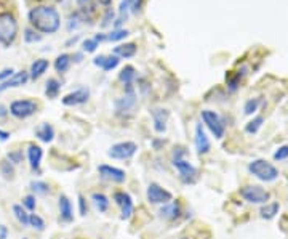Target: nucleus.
Returning <instances> with one entry per match:
<instances>
[{"label":"nucleus","instance_id":"nucleus-44","mask_svg":"<svg viewBox=\"0 0 288 239\" xmlns=\"http://www.w3.org/2000/svg\"><path fill=\"white\" fill-rule=\"evenodd\" d=\"M14 74V69L13 68H5L0 71V84L5 82V81H8V79Z\"/></svg>","mask_w":288,"mask_h":239},{"label":"nucleus","instance_id":"nucleus-6","mask_svg":"<svg viewBox=\"0 0 288 239\" xmlns=\"http://www.w3.org/2000/svg\"><path fill=\"white\" fill-rule=\"evenodd\" d=\"M39 110V105L34 100H14L10 105L8 111L16 119H27L34 116Z\"/></svg>","mask_w":288,"mask_h":239},{"label":"nucleus","instance_id":"nucleus-33","mask_svg":"<svg viewBox=\"0 0 288 239\" xmlns=\"http://www.w3.org/2000/svg\"><path fill=\"white\" fill-rule=\"evenodd\" d=\"M29 227H32L34 230H37V231H43L47 225H45V220H43L40 215L29 214Z\"/></svg>","mask_w":288,"mask_h":239},{"label":"nucleus","instance_id":"nucleus-29","mask_svg":"<svg viewBox=\"0 0 288 239\" xmlns=\"http://www.w3.org/2000/svg\"><path fill=\"white\" fill-rule=\"evenodd\" d=\"M29 188H31V191L35 194H40V196H47L50 193V185L47 182H42V180H32L31 183H29Z\"/></svg>","mask_w":288,"mask_h":239},{"label":"nucleus","instance_id":"nucleus-27","mask_svg":"<svg viewBox=\"0 0 288 239\" xmlns=\"http://www.w3.org/2000/svg\"><path fill=\"white\" fill-rule=\"evenodd\" d=\"M135 79H136V69L132 66V64H127V66L122 68V71L119 72V81L125 85H132Z\"/></svg>","mask_w":288,"mask_h":239},{"label":"nucleus","instance_id":"nucleus-53","mask_svg":"<svg viewBox=\"0 0 288 239\" xmlns=\"http://www.w3.org/2000/svg\"><path fill=\"white\" fill-rule=\"evenodd\" d=\"M99 5H104V6H109L112 3V0H98Z\"/></svg>","mask_w":288,"mask_h":239},{"label":"nucleus","instance_id":"nucleus-15","mask_svg":"<svg viewBox=\"0 0 288 239\" xmlns=\"http://www.w3.org/2000/svg\"><path fill=\"white\" fill-rule=\"evenodd\" d=\"M194 144H196V149H197L199 154H207V153H210V149H212L210 138L207 136L205 130H204V125H202V124L196 125V133H194Z\"/></svg>","mask_w":288,"mask_h":239},{"label":"nucleus","instance_id":"nucleus-43","mask_svg":"<svg viewBox=\"0 0 288 239\" xmlns=\"http://www.w3.org/2000/svg\"><path fill=\"white\" fill-rule=\"evenodd\" d=\"M274 159H276V161H285V159H288V144L280 146L276 153H274Z\"/></svg>","mask_w":288,"mask_h":239},{"label":"nucleus","instance_id":"nucleus-5","mask_svg":"<svg viewBox=\"0 0 288 239\" xmlns=\"http://www.w3.org/2000/svg\"><path fill=\"white\" fill-rule=\"evenodd\" d=\"M200 118H202V120H204V124L207 125V128L215 135V138L221 140L222 136H224L226 124L218 113H215L212 110H204L200 113Z\"/></svg>","mask_w":288,"mask_h":239},{"label":"nucleus","instance_id":"nucleus-9","mask_svg":"<svg viewBox=\"0 0 288 239\" xmlns=\"http://www.w3.org/2000/svg\"><path fill=\"white\" fill-rule=\"evenodd\" d=\"M146 198L149 201V204L163 206V204H167V202L173 201V194H171V191L165 190L162 185L152 182V183H149L147 190H146Z\"/></svg>","mask_w":288,"mask_h":239},{"label":"nucleus","instance_id":"nucleus-12","mask_svg":"<svg viewBox=\"0 0 288 239\" xmlns=\"http://www.w3.org/2000/svg\"><path fill=\"white\" fill-rule=\"evenodd\" d=\"M98 173L103 180H107V182H112V183H119V185L124 183L127 180V173L124 169L114 167V165H109V164L98 165Z\"/></svg>","mask_w":288,"mask_h":239},{"label":"nucleus","instance_id":"nucleus-22","mask_svg":"<svg viewBox=\"0 0 288 239\" xmlns=\"http://www.w3.org/2000/svg\"><path fill=\"white\" fill-rule=\"evenodd\" d=\"M90 199H91L93 206H95V209H96L98 212L104 214V212L109 211L111 201H109V198H107L104 193H93Z\"/></svg>","mask_w":288,"mask_h":239},{"label":"nucleus","instance_id":"nucleus-47","mask_svg":"<svg viewBox=\"0 0 288 239\" xmlns=\"http://www.w3.org/2000/svg\"><path fill=\"white\" fill-rule=\"evenodd\" d=\"M150 144H152V148L155 151H160L165 144H167V140H163V138H154L152 141H150Z\"/></svg>","mask_w":288,"mask_h":239},{"label":"nucleus","instance_id":"nucleus-36","mask_svg":"<svg viewBox=\"0 0 288 239\" xmlns=\"http://www.w3.org/2000/svg\"><path fill=\"white\" fill-rule=\"evenodd\" d=\"M259 105H261V98H250V100H247V103H245V106H243V113L253 114L258 111Z\"/></svg>","mask_w":288,"mask_h":239},{"label":"nucleus","instance_id":"nucleus-14","mask_svg":"<svg viewBox=\"0 0 288 239\" xmlns=\"http://www.w3.org/2000/svg\"><path fill=\"white\" fill-rule=\"evenodd\" d=\"M150 116H152V124L154 130L157 133H165L167 130V122L170 119V111L165 108H154L150 110Z\"/></svg>","mask_w":288,"mask_h":239},{"label":"nucleus","instance_id":"nucleus-2","mask_svg":"<svg viewBox=\"0 0 288 239\" xmlns=\"http://www.w3.org/2000/svg\"><path fill=\"white\" fill-rule=\"evenodd\" d=\"M187 151L183 146H176L173 149V154H171V164L179 173V178L183 180V183L186 185H192L196 183L197 180V169L186 159Z\"/></svg>","mask_w":288,"mask_h":239},{"label":"nucleus","instance_id":"nucleus-46","mask_svg":"<svg viewBox=\"0 0 288 239\" xmlns=\"http://www.w3.org/2000/svg\"><path fill=\"white\" fill-rule=\"evenodd\" d=\"M112 19H114V10H112V8H107L106 13H104V18H103V23H101V26L106 27L107 24L111 23Z\"/></svg>","mask_w":288,"mask_h":239},{"label":"nucleus","instance_id":"nucleus-37","mask_svg":"<svg viewBox=\"0 0 288 239\" xmlns=\"http://www.w3.org/2000/svg\"><path fill=\"white\" fill-rule=\"evenodd\" d=\"M128 31L127 29H114L111 34H107V40L109 42H119V40H124L128 37Z\"/></svg>","mask_w":288,"mask_h":239},{"label":"nucleus","instance_id":"nucleus-49","mask_svg":"<svg viewBox=\"0 0 288 239\" xmlns=\"http://www.w3.org/2000/svg\"><path fill=\"white\" fill-rule=\"evenodd\" d=\"M10 114V111H8V108H6L5 105H2L0 103V119H5L6 116Z\"/></svg>","mask_w":288,"mask_h":239},{"label":"nucleus","instance_id":"nucleus-25","mask_svg":"<svg viewBox=\"0 0 288 239\" xmlns=\"http://www.w3.org/2000/svg\"><path fill=\"white\" fill-rule=\"evenodd\" d=\"M71 64H72V58H71V55H68V53H61V55L55 60V69H56L58 74H64V72H68V71H69Z\"/></svg>","mask_w":288,"mask_h":239},{"label":"nucleus","instance_id":"nucleus-20","mask_svg":"<svg viewBox=\"0 0 288 239\" xmlns=\"http://www.w3.org/2000/svg\"><path fill=\"white\" fill-rule=\"evenodd\" d=\"M119 63H120V58L117 55H109V56L99 55V56L95 58V60H93V64H95V66L101 68V69L106 71V72L115 69V68L119 66Z\"/></svg>","mask_w":288,"mask_h":239},{"label":"nucleus","instance_id":"nucleus-19","mask_svg":"<svg viewBox=\"0 0 288 239\" xmlns=\"http://www.w3.org/2000/svg\"><path fill=\"white\" fill-rule=\"evenodd\" d=\"M42 157H43V149L39 146V144H29L27 146V161L31 169L34 172L40 173V164H42Z\"/></svg>","mask_w":288,"mask_h":239},{"label":"nucleus","instance_id":"nucleus-3","mask_svg":"<svg viewBox=\"0 0 288 239\" xmlns=\"http://www.w3.org/2000/svg\"><path fill=\"white\" fill-rule=\"evenodd\" d=\"M18 21L16 16L10 11L0 13V43L3 47H10L18 37Z\"/></svg>","mask_w":288,"mask_h":239},{"label":"nucleus","instance_id":"nucleus-16","mask_svg":"<svg viewBox=\"0 0 288 239\" xmlns=\"http://www.w3.org/2000/svg\"><path fill=\"white\" fill-rule=\"evenodd\" d=\"M183 211H181V204H179V201H170L167 204H163L160 207V211H158V215H160V219L167 220V222H175L178 220L179 217H181Z\"/></svg>","mask_w":288,"mask_h":239},{"label":"nucleus","instance_id":"nucleus-11","mask_svg":"<svg viewBox=\"0 0 288 239\" xmlns=\"http://www.w3.org/2000/svg\"><path fill=\"white\" fill-rule=\"evenodd\" d=\"M114 106H115V111H117V114L125 116V114L133 113V110L136 108V93H135L132 85H127L125 95L119 97L117 100H115Z\"/></svg>","mask_w":288,"mask_h":239},{"label":"nucleus","instance_id":"nucleus-26","mask_svg":"<svg viewBox=\"0 0 288 239\" xmlns=\"http://www.w3.org/2000/svg\"><path fill=\"white\" fill-rule=\"evenodd\" d=\"M60 92H61V82L55 77L48 79L47 84H45V95L50 100H55V98H58V95H60Z\"/></svg>","mask_w":288,"mask_h":239},{"label":"nucleus","instance_id":"nucleus-1","mask_svg":"<svg viewBox=\"0 0 288 239\" xmlns=\"http://www.w3.org/2000/svg\"><path fill=\"white\" fill-rule=\"evenodd\" d=\"M27 19L32 29L42 34H55L61 26V16L52 5H39L31 8Z\"/></svg>","mask_w":288,"mask_h":239},{"label":"nucleus","instance_id":"nucleus-34","mask_svg":"<svg viewBox=\"0 0 288 239\" xmlns=\"http://www.w3.org/2000/svg\"><path fill=\"white\" fill-rule=\"evenodd\" d=\"M83 19H85V16H82V11L72 13L71 16H69V21H68V29H69V31H74V29H77L78 26L82 24Z\"/></svg>","mask_w":288,"mask_h":239},{"label":"nucleus","instance_id":"nucleus-39","mask_svg":"<svg viewBox=\"0 0 288 239\" xmlns=\"http://www.w3.org/2000/svg\"><path fill=\"white\" fill-rule=\"evenodd\" d=\"M23 206L27 212H32V211H35V207H37V201H35V196L34 194H27V196H24L23 198Z\"/></svg>","mask_w":288,"mask_h":239},{"label":"nucleus","instance_id":"nucleus-54","mask_svg":"<svg viewBox=\"0 0 288 239\" xmlns=\"http://www.w3.org/2000/svg\"><path fill=\"white\" fill-rule=\"evenodd\" d=\"M75 2H77V5H78V6H85L86 3L90 2V0H75Z\"/></svg>","mask_w":288,"mask_h":239},{"label":"nucleus","instance_id":"nucleus-31","mask_svg":"<svg viewBox=\"0 0 288 239\" xmlns=\"http://www.w3.org/2000/svg\"><path fill=\"white\" fill-rule=\"evenodd\" d=\"M279 211H280V206L277 204V202H272V204H266L263 209H261V217L263 219H266V220H271V219H274L277 214H279Z\"/></svg>","mask_w":288,"mask_h":239},{"label":"nucleus","instance_id":"nucleus-50","mask_svg":"<svg viewBox=\"0 0 288 239\" xmlns=\"http://www.w3.org/2000/svg\"><path fill=\"white\" fill-rule=\"evenodd\" d=\"M10 132H6V130H2V128H0V141H6V140H8L10 138Z\"/></svg>","mask_w":288,"mask_h":239},{"label":"nucleus","instance_id":"nucleus-7","mask_svg":"<svg viewBox=\"0 0 288 239\" xmlns=\"http://www.w3.org/2000/svg\"><path fill=\"white\" fill-rule=\"evenodd\" d=\"M136 151H138V144L135 141H119L107 149V156L117 161H127L136 154Z\"/></svg>","mask_w":288,"mask_h":239},{"label":"nucleus","instance_id":"nucleus-55","mask_svg":"<svg viewBox=\"0 0 288 239\" xmlns=\"http://www.w3.org/2000/svg\"><path fill=\"white\" fill-rule=\"evenodd\" d=\"M181 239H189V238H181Z\"/></svg>","mask_w":288,"mask_h":239},{"label":"nucleus","instance_id":"nucleus-17","mask_svg":"<svg viewBox=\"0 0 288 239\" xmlns=\"http://www.w3.org/2000/svg\"><path fill=\"white\" fill-rule=\"evenodd\" d=\"M58 209H60V222L63 223L74 222V207H72V202L66 194H61L60 199H58Z\"/></svg>","mask_w":288,"mask_h":239},{"label":"nucleus","instance_id":"nucleus-56","mask_svg":"<svg viewBox=\"0 0 288 239\" xmlns=\"http://www.w3.org/2000/svg\"><path fill=\"white\" fill-rule=\"evenodd\" d=\"M23 239H27V238H23Z\"/></svg>","mask_w":288,"mask_h":239},{"label":"nucleus","instance_id":"nucleus-35","mask_svg":"<svg viewBox=\"0 0 288 239\" xmlns=\"http://www.w3.org/2000/svg\"><path fill=\"white\" fill-rule=\"evenodd\" d=\"M23 37H24V42L26 43H35V42H40L42 40V34H39L37 31H35V29L27 27V29H24Z\"/></svg>","mask_w":288,"mask_h":239},{"label":"nucleus","instance_id":"nucleus-18","mask_svg":"<svg viewBox=\"0 0 288 239\" xmlns=\"http://www.w3.org/2000/svg\"><path fill=\"white\" fill-rule=\"evenodd\" d=\"M27 81H29V72L27 71L14 72V74L8 79V81H5V82L0 84V93H3L5 90H8V89H16V87L26 85Z\"/></svg>","mask_w":288,"mask_h":239},{"label":"nucleus","instance_id":"nucleus-51","mask_svg":"<svg viewBox=\"0 0 288 239\" xmlns=\"http://www.w3.org/2000/svg\"><path fill=\"white\" fill-rule=\"evenodd\" d=\"M78 39H80V37H78V35H75V37H71L68 42H66V47H71V45H74V43L78 40Z\"/></svg>","mask_w":288,"mask_h":239},{"label":"nucleus","instance_id":"nucleus-24","mask_svg":"<svg viewBox=\"0 0 288 239\" xmlns=\"http://www.w3.org/2000/svg\"><path fill=\"white\" fill-rule=\"evenodd\" d=\"M114 55H117L119 58H132L136 55V43H122V45L114 48Z\"/></svg>","mask_w":288,"mask_h":239},{"label":"nucleus","instance_id":"nucleus-10","mask_svg":"<svg viewBox=\"0 0 288 239\" xmlns=\"http://www.w3.org/2000/svg\"><path fill=\"white\" fill-rule=\"evenodd\" d=\"M114 202L119 206L120 209V219L122 220H130L132 219V215L135 214V202H133V198L130 196L127 191H115L114 196H112Z\"/></svg>","mask_w":288,"mask_h":239},{"label":"nucleus","instance_id":"nucleus-41","mask_svg":"<svg viewBox=\"0 0 288 239\" xmlns=\"http://www.w3.org/2000/svg\"><path fill=\"white\" fill-rule=\"evenodd\" d=\"M77 204H78V214H80L82 217L88 214V204H86V199H85L83 194H78L77 196Z\"/></svg>","mask_w":288,"mask_h":239},{"label":"nucleus","instance_id":"nucleus-30","mask_svg":"<svg viewBox=\"0 0 288 239\" xmlns=\"http://www.w3.org/2000/svg\"><path fill=\"white\" fill-rule=\"evenodd\" d=\"M0 173L5 180H13L14 178V165L6 161V159H2L0 161Z\"/></svg>","mask_w":288,"mask_h":239},{"label":"nucleus","instance_id":"nucleus-48","mask_svg":"<svg viewBox=\"0 0 288 239\" xmlns=\"http://www.w3.org/2000/svg\"><path fill=\"white\" fill-rule=\"evenodd\" d=\"M8 235H10L8 228H6L5 225H2V223H0V239H6V238H8Z\"/></svg>","mask_w":288,"mask_h":239},{"label":"nucleus","instance_id":"nucleus-38","mask_svg":"<svg viewBox=\"0 0 288 239\" xmlns=\"http://www.w3.org/2000/svg\"><path fill=\"white\" fill-rule=\"evenodd\" d=\"M23 159H24V154H23V151L21 149H13L10 151L8 154H6V161H10L13 165H18L23 162Z\"/></svg>","mask_w":288,"mask_h":239},{"label":"nucleus","instance_id":"nucleus-40","mask_svg":"<svg viewBox=\"0 0 288 239\" xmlns=\"http://www.w3.org/2000/svg\"><path fill=\"white\" fill-rule=\"evenodd\" d=\"M99 47V42L95 40V39H85L83 43H82V50L85 53H93L96 52V48Z\"/></svg>","mask_w":288,"mask_h":239},{"label":"nucleus","instance_id":"nucleus-23","mask_svg":"<svg viewBox=\"0 0 288 239\" xmlns=\"http://www.w3.org/2000/svg\"><path fill=\"white\" fill-rule=\"evenodd\" d=\"M35 136L43 141V143H52L55 140V128L52 124H48V122H45V124H42L37 130H35Z\"/></svg>","mask_w":288,"mask_h":239},{"label":"nucleus","instance_id":"nucleus-13","mask_svg":"<svg viewBox=\"0 0 288 239\" xmlns=\"http://www.w3.org/2000/svg\"><path fill=\"white\" fill-rule=\"evenodd\" d=\"M90 98V89L88 87H78L77 90L68 93V95L63 97V105L64 106H78L86 103Z\"/></svg>","mask_w":288,"mask_h":239},{"label":"nucleus","instance_id":"nucleus-45","mask_svg":"<svg viewBox=\"0 0 288 239\" xmlns=\"http://www.w3.org/2000/svg\"><path fill=\"white\" fill-rule=\"evenodd\" d=\"M128 5H130V11L138 13L143 8V0H128Z\"/></svg>","mask_w":288,"mask_h":239},{"label":"nucleus","instance_id":"nucleus-28","mask_svg":"<svg viewBox=\"0 0 288 239\" xmlns=\"http://www.w3.org/2000/svg\"><path fill=\"white\" fill-rule=\"evenodd\" d=\"M11 211H13L14 219L18 220L19 225L29 227V212L26 211V209H24L23 206H21V204H13Z\"/></svg>","mask_w":288,"mask_h":239},{"label":"nucleus","instance_id":"nucleus-32","mask_svg":"<svg viewBox=\"0 0 288 239\" xmlns=\"http://www.w3.org/2000/svg\"><path fill=\"white\" fill-rule=\"evenodd\" d=\"M263 122H264V118L263 116H258V118H255L253 120H250L247 125H245V132L250 133V135H255L259 128H261L263 125Z\"/></svg>","mask_w":288,"mask_h":239},{"label":"nucleus","instance_id":"nucleus-4","mask_svg":"<svg viewBox=\"0 0 288 239\" xmlns=\"http://www.w3.org/2000/svg\"><path fill=\"white\" fill-rule=\"evenodd\" d=\"M248 172L258 180L266 183L274 182V180L279 178V170L271 162L264 161V159H255V161H251L248 164Z\"/></svg>","mask_w":288,"mask_h":239},{"label":"nucleus","instance_id":"nucleus-21","mask_svg":"<svg viewBox=\"0 0 288 239\" xmlns=\"http://www.w3.org/2000/svg\"><path fill=\"white\" fill-rule=\"evenodd\" d=\"M50 68V63L45 58H40V60H35L32 64H31V71H29V77L34 79V81H37L39 77H42L43 74L47 72V69Z\"/></svg>","mask_w":288,"mask_h":239},{"label":"nucleus","instance_id":"nucleus-42","mask_svg":"<svg viewBox=\"0 0 288 239\" xmlns=\"http://www.w3.org/2000/svg\"><path fill=\"white\" fill-rule=\"evenodd\" d=\"M242 76H243V72L240 74H235L234 77H230L229 81H227V89H229V92H235L237 89H239V84H240V79H242Z\"/></svg>","mask_w":288,"mask_h":239},{"label":"nucleus","instance_id":"nucleus-8","mask_svg":"<svg viewBox=\"0 0 288 239\" xmlns=\"http://www.w3.org/2000/svg\"><path fill=\"white\" fill-rule=\"evenodd\" d=\"M240 196L250 204H268V201L271 199L269 191L263 190L258 185H248L240 188Z\"/></svg>","mask_w":288,"mask_h":239},{"label":"nucleus","instance_id":"nucleus-52","mask_svg":"<svg viewBox=\"0 0 288 239\" xmlns=\"http://www.w3.org/2000/svg\"><path fill=\"white\" fill-rule=\"evenodd\" d=\"M72 61H75V63H80L82 61V53H75V55H72Z\"/></svg>","mask_w":288,"mask_h":239}]
</instances>
